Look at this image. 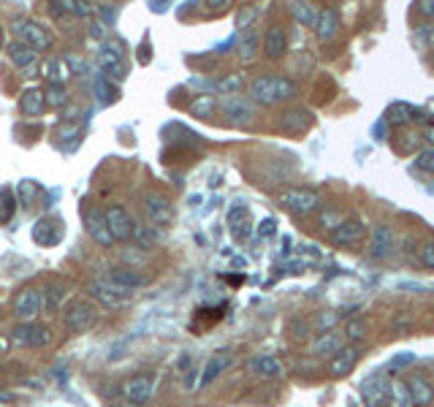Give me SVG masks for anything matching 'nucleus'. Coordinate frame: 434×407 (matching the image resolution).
I'll return each instance as SVG.
<instances>
[{
  "mask_svg": "<svg viewBox=\"0 0 434 407\" xmlns=\"http://www.w3.org/2000/svg\"><path fill=\"white\" fill-rule=\"evenodd\" d=\"M290 14H293V20L299 25H307V27H315L318 25V17H320L309 0H293L290 3Z\"/></svg>",
  "mask_w": 434,
  "mask_h": 407,
  "instance_id": "bb28decb",
  "label": "nucleus"
},
{
  "mask_svg": "<svg viewBox=\"0 0 434 407\" xmlns=\"http://www.w3.org/2000/svg\"><path fill=\"white\" fill-rule=\"evenodd\" d=\"M345 334H348L350 342H364L369 337V323L364 318H350L348 326H345Z\"/></svg>",
  "mask_w": 434,
  "mask_h": 407,
  "instance_id": "c9c22d12",
  "label": "nucleus"
},
{
  "mask_svg": "<svg viewBox=\"0 0 434 407\" xmlns=\"http://www.w3.org/2000/svg\"><path fill=\"white\" fill-rule=\"evenodd\" d=\"M44 98H47V106H52V109L65 106V101H68V95H65V84H60V82L47 84V87H44Z\"/></svg>",
  "mask_w": 434,
  "mask_h": 407,
  "instance_id": "f704fd0d",
  "label": "nucleus"
},
{
  "mask_svg": "<svg viewBox=\"0 0 434 407\" xmlns=\"http://www.w3.org/2000/svg\"><path fill=\"white\" fill-rule=\"evenodd\" d=\"M408 385L415 407H429L434 402V385L426 378H410Z\"/></svg>",
  "mask_w": 434,
  "mask_h": 407,
  "instance_id": "5701e85b",
  "label": "nucleus"
},
{
  "mask_svg": "<svg viewBox=\"0 0 434 407\" xmlns=\"http://www.w3.org/2000/svg\"><path fill=\"white\" fill-rule=\"evenodd\" d=\"M11 342L20 348H44L52 342V331L36 321H20L11 329Z\"/></svg>",
  "mask_w": 434,
  "mask_h": 407,
  "instance_id": "20e7f679",
  "label": "nucleus"
},
{
  "mask_svg": "<svg viewBox=\"0 0 434 407\" xmlns=\"http://www.w3.org/2000/svg\"><path fill=\"white\" fill-rule=\"evenodd\" d=\"M106 220H109V229H111L114 242H128V239H133L136 223H133V217H130L123 206H109L106 209Z\"/></svg>",
  "mask_w": 434,
  "mask_h": 407,
  "instance_id": "f8f14e48",
  "label": "nucleus"
},
{
  "mask_svg": "<svg viewBox=\"0 0 434 407\" xmlns=\"http://www.w3.org/2000/svg\"><path fill=\"white\" fill-rule=\"evenodd\" d=\"M44 106H47V98H44V90H38V87L25 90L22 98H20V109H22V114H27V117H38L44 112Z\"/></svg>",
  "mask_w": 434,
  "mask_h": 407,
  "instance_id": "b1692460",
  "label": "nucleus"
},
{
  "mask_svg": "<svg viewBox=\"0 0 434 407\" xmlns=\"http://www.w3.org/2000/svg\"><path fill=\"white\" fill-rule=\"evenodd\" d=\"M280 206L285 212H290V215H296V217H307V215H315L323 201H320V193L318 190H312V187H290V190H285L280 193Z\"/></svg>",
  "mask_w": 434,
  "mask_h": 407,
  "instance_id": "f03ea898",
  "label": "nucleus"
},
{
  "mask_svg": "<svg viewBox=\"0 0 434 407\" xmlns=\"http://www.w3.org/2000/svg\"><path fill=\"white\" fill-rule=\"evenodd\" d=\"M418 117V112L412 109V106H408V103H396V106H391V112H388V123L391 125H408V123H412Z\"/></svg>",
  "mask_w": 434,
  "mask_h": 407,
  "instance_id": "473e14b6",
  "label": "nucleus"
},
{
  "mask_svg": "<svg viewBox=\"0 0 434 407\" xmlns=\"http://www.w3.org/2000/svg\"><path fill=\"white\" fill-rule=\"evenodd\" d=\"M63 3H65V11H71L74 17H90L93 14L90 0H63Z\"/></svg>",
  "mask_w": 434,
  "mask_h": 407,
  "instance_id": "4c0bfd02",
  "label": "nucleus"
},
{
  "mask_svg": "<svg viewBox=\"0 0 434 407\" xmlns=\"http://www.w3.org/2000/svg\"><path fill=\"white\" fill-rule=\"evenodd\" d=\"M44 309V302H41V291L38 288H22L14 302H11V315L17 321H36Z\"/></svg>",
  "mask_w": 434,
  "mask_h": 407,
  "instance_id": "0eeeda50",
  "label": "nucleus"
},
{
  "mask_svg": "<svg viewBox=\"0 0 434 407\" xmlns=\"http://www.w3.org/2000/svg\"><path fill=\"white\" fill-rule=\"evenodd\" d=\"M261 41H263V38H258V33L253 27H245V36H242V44H239V54H242L245 63H253L258 57Z\"/></svg>",
  "mask_w": 434,
  "mask_h": 407,
  "instance_id": "c756f323",
  "label": "nucleus"
},
{
  "mask_svg": "<svg viewBox=\"0 0 434 407\" xmlns=\"http://www.w3.org/2000/svg\"><path fill=\"white\" fill-rule=\"evenodd\" d=\"M14 30L20 36V41H25L27 47H33L36 52H47L52 47V30L47 25H41L38 20H17Z\"/></svg>",
  "mask_w": 434,
  "mask_h": 407,
  "instance_id": "423d86ee",
  "label": "nucleus"
},
{
  "mask_svg": "<svg viewBox=\"0 0 434 407\" xmlns=\"http://www.w3.org/2000/svg\"><path fill=\"white\" fill-rule=\"evenodd\" d=\"M95 321H98V307L93 305V302H87V299L71 302V305L65 307V312H63V323H65V329L71 331V334L90 331L95 326Z\"/></svg>",
  "mask_w": 434,
  "mask_h": 407,
  "instance_id": "7ed1b4c3",
  "label": "nucleus"
},
{
  "mask_svg": "<svg viewBox=\"0 0 434 407\" xmlns=\"http://www.w3.org/2000/svg\"><path fill=\"white\" fill-rule=\"evenodd\" d=\"M415 166H418L421 171H426V174H434V147L432 150L418 153V158H415Z\"/></svg>",
  "mask_w": 434,
  "mask_h": 407,
  "instance_id": "58836bf2",
  "label": "nucleus"
},
{
  "mask_svg": "<svg viewBox=\"0 0 434 407\" xmlns=\"http://www.w3.org/2000/svg\"><path fill=\"white\" fill-rule=\"evenodd\" d=\"M250 369L256 372L258 378H272V381L282 378V364L277 356H256L253 364H250Z\"/></svg>",
  "mask_w": 434,
  "mask_h": 407,
  "instance_id": "393cba45",
  "label": "nucleus"
},
{
  "mask_svg": "<svg viewBox=\"0 0 434 407\" xmlns=\"http://www.w3.org/2000/svg\"><path fill=\"white\" fill-rule=\"evenodd\" d=\"M133 239H136V245H139L141 250H153L155 245H157V239H160L157 226H141V223H136V229H133Z\"/></svg>",
  "mask_w": 434,
  "mask_h": 407,
  "instance_id": "7c9ffc66",
  "label": "nucleus"
},
{
  "mask_svg": "<svg viewBox=\"0 0 434 407\" xmlns=\"http://www.w3.org/2000/svg\"><path fill=\"white\" fill-rule=\"evenodd\" d=\"M155 394V375H133L123 383V399L133 405H147Z\"/></svg>",
  "mask_w": 434,
  "mask_h": 407,
  "instance_id": "1a4fd4ad",
  "label": "nucleus"
},
{
  "mask_svg": "<svg viewBox=\"0 0 434 407\" xmlns=\"http://www.w3.org/2000/svg\"><path fill=\"white\" fill-rule=\"evenodd\" d=\"M424 139H426L429 144H434V123H426V125H424Z\"/></svg>",
  "mask_w": 434,
  "mask_h": 407,
  "instance_id": "8fccbe9b",
  "label": "nucleus"
},
{
  "mask_svg": "<svg viewBox=\"0 0 434 407\" xmlns=\"http://www.w3.org/2000/svg\"><path fill=\"white\" fill-rule=\"evenodd\" d=\"M87 293H90V296H93V299H95L101 307H109V309H120V307L130 305V299H133V293H130V291H123V288H117V285L106 282L103 277L90 282Z\"/></svg>",
  "mask_w": 434,
  "mask_h": 407,
  "instance_id": "39448f33",
  "label": "nucleus"
},
{
  "mask_svg": "<svg viewBox=\"0 0 434 407\" xmlns=\"http://www.w3.org/2000/svg\"><path fill=\"white\" fill-rule=\"evenodd\" d=\"M421 263L426 266V269H434V242H426L424 247H421Z\"/></svg>",
  "mask_w": 434,
  "mask_h": 407,
  "instance_id": "a18cd8bd",
  "label": "nucleus"
},
{
  "mask_svg": "<svg viewBox=\"0 0 434 407\" xmlns=\"http://www.w3.org/2000/svg\"><path fill=\"white\" fill-rule=\"evenodd\" d=\"M274 231H277V220H274V217H266V220H261V226H258V236H261V239H269V236H274Z\"/></svg>",
  "mask_w": 434,
  "mask_h": 407,
  "instance_id": "c03bdc74",
  "label": "nucleus"
},
{
  "mask_svg": "<svg viewBox=\"0 0 434 407\" xmlns=\"http://www.w3.org/2000/svg\"><path fill=\"white\" fill-rule=\"evenodd\" d=\"M6 54H8V60H11L17 68H22V71H30L33 63H36V49L27 47L25 41H14V44H8Z\"/></svg>",
  "mask_w": 434,
  "mask_h": 407,
  "instance_id": "412c9836",
  "label": "nucleus"
},
{
  "mask_svg": "<svg viewBox=\"0 0 434 407\" xmlns=\"http://www.w3.org/2000/svg\"><path fill=\"white\" fill-rule=\"evenodd\" d=\"M106 282H111V285H117V288H123V291H139L141 285H147V277L144 275H139L133 266H111V269H106L101 275Z\"/></svg>",
  "mask_w": 434,
  "mask_h": 407,
  "instance_id": "9b49d317",
  "label": "nucleus"
},
{
  "mask_svg": "<svg viewBox=\"0 0 434 407\" xmlns=\"http://www.w3.org/2000/svg\"><path fill=\"white\" fill-rule=\"evenodd\" d=\"M280 117H282L280 128L290 130V133H302V130H307L309 123H312V114H309L307 109H290V112H285Z\"/></svg>",
  "mask_w": 434,
  "mask_h": 407,
  "instance_id": "a878e982",
  "label": "nucleus"
},
{
  "mask_svg": "<svg viewBox=\"0 0 434 407\" xmlns=\"http://www.w3.org/2000/svg\"><path fill=\"white\" fill-rule=\"evenodd\" d=\"M231 361H233V356H231V351H217L215 356H209V361H206L204 372H201V381H199V388H206L209 383H215L226 369L231 367Z\"/></svg>",
  "mask_w": 434,
  "mask_h": 407,
  "instance_id": "dca6fc26",
  "label": "nucleus"
},
{
  "mask_svg": "<svg viewBox=\"0 0 434 407\" xmlns=\"http://www.w3.org/2000/svg\"><path fill=\"white\" fill-rule=\"evenodd\" d=\"M261 52H263L269 60H280L282 54L288 52V33H285L280 25L266 27L263 41H261Z\"/></svg>",
  "mask_w": 434,
  "mask_h": 407,
  "instance_id": "2eb2a0df",
  "label": "nucleus"
},
{
  "mask_svg": "<svg viewBox=\"0 0 434 407\" xmlns=\"http://www.w3.org/2000/svg\"><path fill=\"white\" fill-rule=\"evenodd\" d=\"M358 358H361V348H358V345H345V348H339L332 356V361H329L332 378H345V375H350L353 367L358 364Z\"/></svg>",
  "mask_w": 434,
  "mask_h": 407,
  "instance_id": "ddd939ff",
  "label": "nucleus"
},
{
  "mask_svg": "<svg viewBox=\"0 0 434 407\" xmlns=\"http://www.w3.org/2000/svg\"><path fill=\"white\" fill-rule=\"evenodd\" d=\"M388 405H391V407H415L408 383H405V381L388 383Z\"/></svg>",
  "mask_w": 434,
  "mask_h": 407,
  "instance_id": "cd10ccee",
  "label": "nucleus"
},
{
  "mask_svg": "<svg viewBox=\"0 0 434 407\" xmlns=\"http://www.w3.org/2000/svg\"><path fill=\"white\" fill-rule=\"evenodd\" d=\"M339 348H345V345H342L339 334H334V331H323L320 339L315 342V353H318V356H334Z\"/></svg>",
  "mask_w": 434,
  "mask_h": 407,
  "instance_id": "2f4dec72",
  "label": "nucleus"
},
{
  "mask_svg": "<svg viewBox=\"0 0 434 407\" xmlns=\"http://www.w3.org/2000/svg\"><path fill=\"white\" fill-rule=\"evenodd\" d=\"M361 394H364V402H366V407H380L385 399H388V383H385L380 375H372L369 381L364 383Z\"/></svg>",
  "mask_w": 434,
  "mask_h": 407,
  "instance_id": "aec40b11",
  "label": "nucleus"
},
{
  "mask_svg": "<svg viewBox=\"0 0 434 407\" xmlns=\"http://www.w3.org/2000/svg\"><path fill=\"white\" fill-rule=\"evenodd\" d=\"M190 109H193V114H204V117H209V114H212V109H215V98H209V95H201V98L193 103Z\"/></svg>",
  "mask_w": 434,
  "mask_h": 407,
  "instance_id": "a19ab883",
  "label": "nucleus"
},
{
  "mask_svg": "<svg viewBox=\"0 0 434 407\" xmlns=\"http://www.w3.org/2000/svg\"><path fill=\"white\" fill-rule=\"evenodd\" d=\"M253 103H256V101H253V98L247 101L245 95L233 93V95H226V98L220 101V109H223V112L228 114L231 120L242 123V120H250V117H253V112H256V109H253Z\"/></svg>",
  "mask_w": 434,
  "mask_h": 407,
  "instance_id": "f3484780",
  "label": "nucleus"
},
{
  "mask_svg": "<svg viewBox=\"0 0 434 407\" xmlns=\"http://www.w3.org/2000/svg\"><path fill=\"white\" fill-rule=\"evenodd\" d=\"M63 299H65V288H63L60 282H52V285H47V288H44V293H41V302H44V309H47V312L57 309Z\"/></svg>",
  "mask_w": 434,
  "mask_h": 407,
  "instance_id": "72a5a7b5",
  "label": "nucleus"
},
{
  "mask_svg": "<svg viewBox=\"0 0 434 407\" xmlns=\"http://www.w3.org/2000/svg\"><path fill=\"white\" fill-rule=\"evenodd\" d=\"M98 66L106 77H125V66H123V49L120 47H103L98 52Z\"/></svg>",
  "mask_w": 434,
  "mask_h": 407,
  "instance_id": "6ab92c4d",
  "label": "nucleus"
},
{
  "mask_svg": "<svg viewBox=\"0 0 434 407\" xmlns=\"http://www.w3.org/2000/svg\"><path fill=\"white\" fill-rule=\"evenodd\" d=\"M217 87H220L226 95H233V93L242 87V77H239V74H233V77H228V79H220V82H217Z\"/></svg>",
  "mask_w": 434,
  "mask_h": 407,
  "instance_id": "79ce46f5",
  "label": "nucleus"
},
{
  "mask_svg": "<svg viewBox=\"0 0 434 407\" xmlns=\"http://www.w3.org/2000/svg\"><path fill=\"white\" fill-rule=\"evenodd\" d=\"M14 212H17V199H14V193L8 187H3L0 190V226L8 223L14 217Z\"/></svg>",
  "mask_w": 434,
  "mask_h": 407,
  "instance_id": "e433bc0d",
  "label": "nucleus"
},
{
  "mask_svg": "<svg viewBox=\"0 0 434 407\" xmlns=\"http://www.w3.org/2000/svg\"><path fill=\"white\" fill-rule=\"evenodd\" d=\"M144 212H147L150 223L157 226V229H166L174 220V206H171V201L166 196H160V193H147L144 196Z\"/></svg>",
  "mask_w": 434,
  "mask_h": 407,
  "instance_id": "9d476101",
  "label": "nucleus"
},
{
  "mask_svg": "<svg viewBox=\"0 0 434 407\" xmlns=\"http://www.w3.org/2000/svg\"><path fill=\"white\" fill-rule=\"evenodd\" d=\"M336 27H339V17L334 8H323L320 17H318V25H315V33H318V41L320 44H329L334 36H336Z\"/></svg>",
  "mask_w": 434,
  "mask_h": 407,
  "instance_id": "4be33fe9",
  "label": "nucleus"
},
{
  "mask_svg": "<svg viewBox=\"0 0 434 407\" xmlns=\"http://www.w3.org/2000/svg\"><path fill=\"white\" fill-rule=\"evenodd\" d=\"M33 239H36L38 245L49 247V245H54V242L60 239V226H57L54 220H38L36 229H33Z\"/></svg>",
  "mask_w": 434,
  "mask_h": 407,
  "instance_id": "c85d7f7f",
  "label": "nucleus"
},
{
  "mask_svg": "<svg viewBox=\"0 0 434 407\" xmlns=\"http://www.w3.org/2000/svg\"><path fill=\"white\" fill-rule=\"evenodd\" d=\"M415 6L426 20H434V0H415Z\"/></svg>",
  "mask_w": 434,
  "mask_h": 407,
  "instance_id": "49530a36",
  "label": "nucleus"
},
{
  "mask_svg": "<svg viewBox=\"0 0 434 407\" xmlns=\"http://www.w3.org/2000/svg\"><path fill=\"white\" fill-rule=\"evenodd\" d=\"M3 351H6V342H3V339H0V356H3Z\"/></svg>",
  "mask_w": 434,
  "mask_h": 407,
  "instance_id": "603ef678",
  "label": "nucleus"
},
{
  "mask_svg": "<svg viewBox=\"0 0 434 407\" xmlns=\"http://www.w3.org/2000/svg\"><path fill=\"white\" fill-rule=\"evenodd\" d=\"M231 0H204L206 8H212V11H223V8H228Z\"/></svg>",
  "mask_w": 434,
  "mask_h": 407,
  "instance_id": "de8ad7c7",
  "label": "nucleus"
},
{
  "mask_svg": "<svg viewBox=\"0 0 434 407\" xmlns=\"http://www.w3.org/2000/svg\"><path fill=\"white\" fill-rule=\"evenodd\" d=\"M117 407H144V405H133V402H123V405H117Z\"/></svg>",
  "mask_w": 434,
  "mask_h": 407,
  "instance_id": "3c124183",
  "label": "nucleus"
},
{
  "mask_svg": "<svg viewBox=\"0 0 434 407\" xmlns=\"http://www.w3.org/2000/svg\"><path fill=\"white\" fill-rule=\"evenodd\" d=\"M84 231H87V236H90L95 245H101V247H111V245H114V236H111V229H109L106 212L95 209V206L84 209Z\"/></svg>",
  "mask_w": 434,
  "mask_h": 407,
  "instance_id": "6e6552de",
  "label": "nucleus"
},
{
  "mask_svg": "<svg viewBox=\"0 0 434 407\" xmlns=\"http://www.w3.org/2000/svg\"><path fill=\"white\" fill-rule=\"evenodd\" d=\"M336 318H339V315H320L318 326H320V329L326 331V329H329V326H334V323H336Z\"/></svg>",
  "mask_w": 434,
  "mask_h": 407,
  "instance_id": "09e8293b",
  "label": "nucleus"
},
{
  "mask_svg": "<svg viewBox=\"0 0 434 407\" xmlns=\"http://www.w3.org/2000/svg\"><path fill=\"white\" fill-rule=\"evenodd\" d=\"M394 245H396L394 231L388 229V226H375L372 242H369V255L375 261H383V258H388V255L394 253Z\"/></svg>",
  "mask_w": 434,
  "mask_h": 407,
  "instance_id": "a211bd4d",
  "label": "nucleus"
},
{
  "mask_svg": "<svg viewBox=\"0 0 434 407\" xmlns=\"http://www.w3.org/2000/svg\"><path fill=\"white\" fill-rule=\"evenodd\" d=\"M38 193V185L36 182H30V179H25L22 185H20V199H22V204H27L30 206V199Z\"/></svg>",
  "mask_w": 434,
  "mask_h": 407,
  "instance_id": "37998d69",
  "label": "nucleus"
},
{
  "mask_svg": "<svg viewBox=\"0 0 434 407\" xmlns=\"http://www.w3.org/2000/svg\"><path fill=\"white\" fill-rule=\"evenodd\" d=\"M339 223H342V215H339V212H334V209H323V215H320V226H323V229L334 231Z\"/></svg>",
  "mask_w": 434,
  "mask_h": 407,
  "instance_id": "ea45409f",
  "label": "nucleus"
},
{
  "mask_svg": "<svg viewBox=\"0 0 434 407\" xmlns=\"http://www.w3.org/2000/svg\"><path fill=\"white\" fill-rule=\"evenodd\" d=\"M299 93V87L290 79L282 77H258L250 84V98L261 106H274V103L290 101Z\"/></svg>",
  "mask_w": 434,
  "mask_h": 407,
  "instance_id": "f257e3e1",
  "label": "nucleus"
},
{
  "mask_svg": "<svg viewBox=\"0 0 434 407\" xmlns=\"http://www.w3.org/2000/svg\"><path fill=\"white\" fill-rule=\"evenodd\" d=\"M364 236V223L358 217H345L336 229L332 231V242L336 247H353Z\"/></svg>",
  "mask_w": 434,
  "mask_h": 407,
  "instance_id": "4468645a",
  "label": "nucleus"
}]
</instances>
